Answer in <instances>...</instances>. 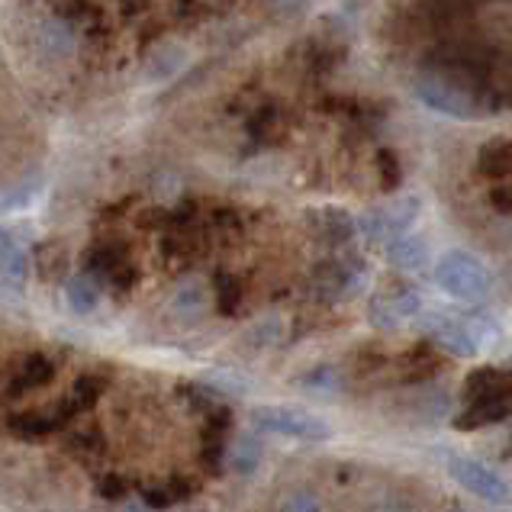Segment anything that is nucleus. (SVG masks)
Here are the masks:
<instances>
[{"label": "nucleus", "instance_id": "obj_1", "mask_svg": "<svg viewBox=\"0 0 512 512\" xmlns=\"http://www.w3.org/2000/svg\"><path fill=\"white\" fill-rule=\"evenodd\" d=\"M467 393H471V406L455 422V429H480L490 422H503L512 416V377L500 371H477L467 380Z\"/></svg>", "mask_w": 512, "mask_h": 512}, {"label": "nucleus", "instance_id": "obj_2", "mask_svg": "<svg viewBox=\"0 0 512 512\" xmlns=\"http://www.w3.org/2000/svg\"><path fill=\"white\" fill-rule=\"evenodd\" d=\"M435 284L442 287L448 297H455L461 303H480L490 290V274L477 255L455 248V252H445L438 258Z\"/></svg>", "mask_w": 512, "mask_h": 512}, {"label": "nucleus", "instance_id": "obj_3", "mask_svg": "<svg viewBox=\"0 0 512 512\" xmlns=\"http://www.w3.org/2000/svg\"><path fill=\"white\" fill-rule=\"evenodd\" d=\"M252 422L261 432L284 435V438H300V442H319V438H329V432H332L326 419L313 416L310 409L287 406V403L255 406Z\"/></svg>", "mask_w": 512, "mask_h": 512}, {"label": "nucleus", "instance_id": "obj_4", "mask_svg": "<svg viewBox=\"0 0 512 512\" xmlns=\"http://www.w3.org/2000/svg\"><path fill=\"white\" fill-rule=\"evenodd\" d=\"M419 210H422L419 197H397V200L384 203V207L368 210L355 226L368 239H397V236H403V232H409V226L416 223Z\"/></svg>", "mask_w": 512, "mask_h": 512}, {"label": "nucleus", "instance_id": "obj_5", "mask_svg": "<svg viewBox=\"0 0 512 512\" xmlns=\"http://www.w3.org/2000/svg\"><path fill=\"white\" fill-rule=\"evenodd\" d=\"M448 474L455 477L467 493H474L477 500H487L496 506L512 503V490L506 480L474 458H448Z\"/></svg>", "mask_w": 512, "mask_h": 512}, {"label": "nucleus", "instance_id": "obj_6", "mask_svg": "<svg viewBox=\"0 0 512 512\" xmlns=\"http://www.w3.org/2000/svg\"><path fill=\"white\" fill-rule=\"evenodd\" d=\"M416 94L422 97L426 107L445 116H455V120H474L477 116V104L471 100V94H464L461 87L445 81L442 75H422L416 81Z\"/></svg>", "mask_w": 512, "mask_h": 512}, {"label": "nucleus", "instance_id": "obj_7", "mask_svg": "<svg viewBox=\"0 0 512 512\" xmlns=\"http://www.w3.org/2000/svg\"><path fill=\"white\" fill-rule=\"evenodd\" d=\"M429 335L442 345L445 351H451L455 358H474L480 355V348L474 342V332H471V323H467V316L455 319V316H445L442 310L432 313V319L426 323Z\"/></svg>", "mask_w": 512, "mask_h": 512}, {"label": "nucleus", "instance_id": "obj_8", "mask_svg": "<svg viewBox=\"0 0 512 512\" xmlns=\"http://www.w3.org/2000/svg\"><path fill=\"white\" fill-rule=\"evenodd\" d=\"M422 313V297L416 290H400L393 297H377L371 303V323L384 332L400 329L409 319H416Z\"/></svg>", "mask_w": 512, "mask_h": 512}, {"label": "nucleus", "instance_id": "obj_9", "mask_svg": "<svg viewBox=\"0 0 512 512\" xmlns=\"http://www.w3.org/2000/svg\"><path fill=\"white\" fill-rule=\"evenodd\" d=\"M387 258H390V265H397L400 271H422L429 261V242L422 236H406L403 232V236L390 239Z\"/></svg>", "mask_w": 512, "mask_h": 512}, {"label": "nucleus", "instance_id": "obj_10", "mask_svg": "<svg viewBox=\"0 0 512 512\" xmlns=\"http://www.w3.org/2000/svg\"><path fill=\"white\" fill-rule=\"evenodd\" d=\"M36 49L49 58H65L75 52V33L62 20H42L36 26Z\"/></svg>", "mask_w": 512, "mask_h": 512}, {"label": "nucleus", "instance_id": "obj_11", "mask_svg": "<svg viewBox=\"0 0 512 512\" xmlns=\"http://www.w3.org/2000/svg\"><path fill=\"white\" fill-rule=\"evenodd\" d=\"M65 300L75 313L87 316L94 313L100 300H104V287H100V277L94 274H75L71 281L65 284Z\"/></svg>", "mask_w": 512, "mask_h": 512}, {"label": "nucleus", "instance_id": "obj_12", "mask_svg": "<svg viewBox=\"0 0 512 512\" xmlns=\"http://www.w3.org/2000/svg\"><path fill=\"white\" fill-rule=\"evenodd\" d=\"M316 223H319V236L332 245H342L355 236V219L342 210H319L316 213Z\"/></svg>", "mask_w": 512, "mask_h": 512}, {"label": "nucleus", "instance_id": "obj_13", "mask_svg": "<svg viewBox=\"0 0 512 512\" xmlns=\"http://www.w3.org/2000/svg\"><path fill=\"white\" fill-rule=\"evenodd\" d=\"M0 277H4V281L13 284V287L26 284V277H29V255H26L23 245H17V242L7 245V252L0 255Z\"/></svg>", "mask_w": 512, "mask_h": 512}, {"label": "nucleus", "instance_id": "obj_14", "mask_svg": "<svg viewBox=\"0 0 512 512\" xmlns=\"http://www.w3.org/2000/svg\"><path fill=\"white\" fill-rule=\"evenodd\" d=\"M203 310H207V294H203L200 287H181L178 294H174V313L194 319Z\"/></svg>", "mask_w": 512, "mask_h": 512}, {"label": "nucleus", "instance_id": "obj_15", "mask_svg": "<svg viewBox=\"0 0 512 512\" xmlns=\"http://www.w3.org/2000/svg\"><path fill=\"white\" fill-rule=\"evenodd\" d=\"M258 464H261V442L258 438H242L236 451H232V467H236L239 474H248V471H255Z\"/></svg>", "mask_w": 512, "mask_h": 512}, {"label": "nucleus", "instance_id": "obj_16", "mask_svg": "<svg viewBox=\"0 0 512 512\" xmlns=\"http://www.w3.org/2000/svg\"><path fill=\"white\" fill-rule=\"evenodd\" d=\"M181 62H184V55H181V49H158L155 55H152V75L155 78H165V75H171V71H178L181 68Z\"/></svg>", "mask_w": 512, "mask_h": 512}, {"label": "nucleus", "instance_id": "obj_17", "mask_svg": "<svg viewBox=\"0 0 512 512\" xmlns=\"http://www.w3.org/2000/svg\"><path fill=\"white\" fill-rule=\"evenodd\" d=\"M284 512H323V503H319L313 493L300 490V493H294V496H290V500L284 503Z\"/></svg>", "mask_w": 512, "mask_h": 512}, {"label": "nucleus", "instance_id": "obj_18", "mask_svg": "<svg viewBox=\"0 0 512 512\" xmlns=\"http://www.w3.org/2000/svg\"><path fill=\"white\" fill-rule=\"evenodd\" d=\"M7 245H10V239H7V232H4V229H0V255H4V252H7Z\"/></svg>", "mask_w": 512, "mask_h": 512}, {"label": "nucleus", "instance_id": "obj_19", "mask_svg": "<svg viewBox=\"0 0 512 512\" xmlns=\"http://www.w3.org/2000/svg\"><path fill=\"white\" fill-rule=\"evenodd\" d=\"M194 4H197L200 10H207V7H216V4H219V0H194Z\"/></svg>", "mask_w": 512, "mask_h": 512}, {"label": "nucleus", "instance_id": "obj_20", "mask_svg": "<svg viewBox=\"0 0 512 512\" xmlns=\"http://www.w3.org/2000/svg\"><path fill=\"white\" fill-rule=\"evenodd\" d=\"M451 512H464V509H451Z\"/></svg>", "mask_w": 512, "mask_h": 512}]
</instances>
